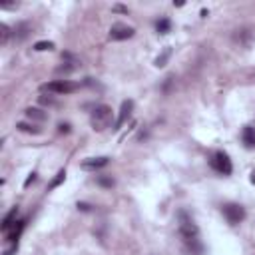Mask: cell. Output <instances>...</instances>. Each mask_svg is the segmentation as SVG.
<instances>
[{"instance_id":"2","label":"cell","mask_w":255,"mask_h":255,"mask_svg":"<svg viewBox=\"0 0 255 255\" xmlns=\"http://www.w3.org/2000/svg\"><path fill=\"white\" fill-rule=\"evenodd\" d=\"M112 122H114V112L106 104L96 106L92 110V114H90V126H92V130H96V132L108 130V128L112 126Z\"/></svg>"},{"instance_id":"27","label":"cell","mask_w":255,"mask_h":255,"mask_svg":"<svg viewBox=\"0 0 255 255\" xmlns=\"http://www.w3.org/2000/svg\"><path fill=\"white\" fill-rule=\"evenodd\" d=\"M249 180H251V184H253V186H255V170H253V172H251V178H249Z\"/></svg>"},{"instance_id":"21","label":"cell","mask_w":255,"mask_h":255,"mask_svg":"<svg viewBox=\"0 0 255 255\" xmlns=\"http://www.w3.org/2000/svg\"><path fill=\"white\" fill-rule=\"evenodd\" d=\"M70 130H72V126L66 122V124H58V132L60 134H70Z\"/></svg>"},{"instance_id":"1","label":"cell","mask_w":255,"mask_h":255,"mask_svg":"<svg viewBox=\"0 0 255 255\" xmlns=\"http://www.w3.org/2000/svg\"><path fill=\"white\" fill-rule=\"evenodd\" d=\"M178 219H180V237H182L186 249L191 255H203V243L199 239V227L195 225V221L186 211H180Z\"/></svg>"},{"instance_id":"10","label":"cell","mask_w":255,"mask_h":255,"mask_svg":"<svg viewBox=\"0 0 255 255\" xmlns=\"http://www.w3.org/2000/svg\"><path fill=\"white\" fill-rule=\"evenodd\" d=\"M241 140H243L245 148H255V128H253V126H245V128H243Z\"/></svg>"},{"instance_id":"12","label":"cell","mask_w":255,"mask_h":255,"mask_svg":"<svg viewBox=\"0 0 255 255\" xmlns=\"http://www.w3.org/2000/svg\"><path fill=\"white\" fill-rule=\"evenodd\" d=\"M170 56H172V48H170V46H166V48H164V52H162V54L156 58V62H154V64H156L158 68H164V66L168 64Z\"/></svg>"},{"instance_id":"14","label":"cell","mask_w":255,"mask_h":255,"mask_svg":"<svg viewBox=\"0 0 255 255\" xmlns=\"http://www.w3.org/2000/svg\"><path fill=\"white\" fill-rule=\"evenodd\" d=\"M28 34H30V26H28L26 22H22V24H18V26L14 28V36H16V40H24Z\"/></svg>"},{"instance_id":"17","label":"cell","mask_w":255,"mask_h":255,"mask_svg":"<svg viewBox=\"0 0 255 255\" xmlns=\"http://www.w3.org/2000/svg\"><path fill=\"white\" fill-rule=\"evenodd\" d=\"M10 34H14V32H10L8 24H0V42L6 44V42H8V38H10Z\"/></svg>"},{"instance_id":"8","label":"cell","mask_w":255,"mask_h":255,"mask_svg":"<svg viewBox=\"0 0 255 255\" xmlns=\"http://www.w3.org/2000/svg\"><path fill=\"white\" fill-rule=\"evenodd\" d=\"M110 164V158L108 156H100V158H86L82 162V170H100L104 166Z\"/></svg>"},{"instance_id":"4","label":"cell","mask_w":255,"mask_h":255,"mask_svg":"<svg viewBox=\"0 0 255 255\" xmlns=\"http://www.w3.org/2000/svg\"><path fill=\"white\" fill-rule=\"evenodd\" d=\"M209 166H211L217 174H221V176H229V174L233 172V164H231V160H229V156H227L225 152H215V154H211Z\"/></svg>"},{"instance_id":"20","label":"cell","mask_w":255,"mask_h":255,"mask_svg":"<svg viewBox=\"0 0 255 255\" xmlns=\"http://www.w3.org/2000/svg\"><path fill=\"white\" fill-rule=\"evenodd\" d=\"M96 184H98V186H102V188H112V186H114V180H112L110 176H98Z\"/></svg>"},{"instance_id":"25","label":"cell","mask_w":255,"mask_h":255,"mask_svg":"<svg viewBox=\"0 0 255 255\" xmlns=\"http://www.w3.org/2000/svg\"><path fill=\"white\" fill-rule=\"evenodd\" d=\"M78 209H82V211H90V209H92V205H88V203H78Z\"/></svg>"},{"instance_id":"22","label":"cell","mask_w":255,"mask_h":255,"mask_svg":"<svg viewBox=\"0 0 255 255\" xmlns=\"http://www.w3.org/2000/svg\"><path fill=\"white\" fill-rule=\"evenodd\" d=\"M16 251H18V243H14V245H12V247H8V249H6V251H4V255H14V253H16Z\"/></svg>"},{"instance_id":"7","label":"cell","mask_w":255,"mask_h":255,"mask_svg":"<svg viewBox=\"0 0 255 255\" xmlns=\"http://www.w3.org/2000/svg\"><path fill=\"white\" fill-rule=\"evenodd\" d=\"M132 112H134V102H132V100H126V102H122L120 116H118V120H116V124H114L116 130H120V128H122V126H124L128 120H130Z\"/></svg>"},{"instance_id":"9","label":"cell","mask_w":255,"mask_h":255,"mask_svg":"<svg viewBox=\"0 0 255 255\" xmlns=\"http://www.w3.org/2000/svg\"><path fill=\"white\" fill-rule=\"evenodd\" d=\"M24 225H26V221L24 219H16L14 223H12V227L4 233V237H6V241H12V243H18V237H20V233H22V229H24Z\"/></svg>"},{"instance_id":"24","label":"cell","mask_w":255,"mask_h":255,"mask_svg":"<svg viewBox=\"0 0 255 255\" xmlns=\"http://www.w3.org/2000/svg\"><path fill=\"white\" fill-rule=\"evenodd\" d=\"M40 102H42V104H54V100H52L50 96H48V98H46V96H40Z\"/></svg>"},{"instance_id":"11","label":"cell","mask_w":255,"mask_h":255,"mask_svg":"<svg viewBox=\"0 0 255 255\" xmlns=\"http://www.w3.org/2000/svg\"><path fill=\"white\" fill-rule=\"evenodd\" d=\"M16 213H18V209L14 207L10 213H6V215H4V219H2V225H0V231H2V235H4V233H6V231L12 227V223L16 221Z\"/></svg>"},{"instance_id":"6","label":"cell","mask_w":255,"mask_h":255,"mask_svg":"<svg viewBox=\"0 0 255 255\" xmlns=\"http://www.w3.org/2000/svg\"><path fill=\"white\" fill-rule=\"evenodd\" d=\"M134 28L132 26H128V24H124V22H116V24H112V28H110V40H114V42H120V40H128V38H132L134 36Z\"/></svg>"},{"instance_id":"15","label":"cell","mask_w":255,"mask_h":255,"mask_svg":"<svg viewBox=\"0 0 255 255\" xmlns=\"http://www.w3.org/2000/svg\"><path fill=\"white\" fill-rule=\"evenodd\" d=\"M156 30H158V34H168V32L172 30V22H170V18H162V20H158V22H156Z\"/></svg>"},{"instance_id":"19","label":"cell","mask_w":255,"mask_h":255,"mask_svg":"<svg viewBox=\"0 0 255 255\" xmlns=\"http://www.w3.org/2000/svg\"><path fill=\"white\" fill-rule=\"evenodd\" d=\"M34 50L36 52H46V50H54V42H36L34 44Z\"/></svg>"},{"instance_id":"18","label":"cell","mask_w":255,"mask_h":255,"mask_svg":"<svg viewBox=\"0 0 255 255\" xmlns=\"http://www.w3.org/2000/svg\"><path fill=\"white\" fill-rule=\"evenodd\" d=\"M64 180H66V170H60V172L56 174V178L50 182V186H48V188H50V190H54V188H58V186H60Z\"/></svg>"},{"instance_id":"16","label":"cell","mask_w":255,"mask_h":255,"mask_svg":"<svg viewBox=\"0 0 255 255\" xmlns=\"http://www.w3.org/2000/svg\"><path fill=\"white\" fill-rule=\"evenodd\" d=\"M16 128H18L20 132H26V134H40V132H42L40 128L30 126V124H24V122H18V124H16Z\"/></svg>"},{"instance_id":"5","label":"cell","mask_w":255,"mask_h":255,"mask_svg":"<svg viewBox=\"0 0 255 255\" xmlns=\"http://www.w3.org/2000/svg\"><path fill=\"white\" fill-rule=\"evenodd\" d=\"M221 213L227 219V223H231V225H239L245 219V209L239 203H225L221 207Z\"/></svg>"},{"instance_id":"13","label":"cell","mask_w":255,"mask_h":255,"mask_svg":"<svg viewBox=\"0 0 255 255\" xmlns=\"http://www.w3.org/2000/svg\"><path fill=\"white\" fill-rule=\"evenodd\" d=\"M26 116H28L30 120H38V122H44V120L48 118V114L42 112V110H38V108H28V110H26Z\"/></svg>"},{"instance_id":"23","label":"cell","mask_w":255,"mask_h":255,"mask_svg":"<svg viewBox=\"0 0 255 255\" xmlns=\"http://www.w3.org/2000/svg\"><path fill=\"white\" fill-rule=\"evenodd\" d=\"M34 182H36V174H30V178L24 182V188H28V186H30V184H34Z\"/></svg>"},{"instance_id":"26","label":"cell","mask_w":255,"mask_h":255,"mask_svg":"<svg viewBox=\"0 0 255 255\" xmlns=\"http://www.w3.org/2000/svg\"><path fill=\"white\" fill-rule=\"evenodd\" d=\"M114 10H116V12H128V8H126V6H122V4H116V6H114Z\"/></svg>"},{"instance_id":"3","label":"cell","mask_w":255,"mask_h":255,"mask_svg":"<svg viewBox=\"0 0 255 255\" xmlns=\"http://www.w3.org/2000/svg\"><path fill=\"white\" fill-rule=\"evenodd\" d=\"M78 90H80V84L70 82V80H54V82H46L40 86V92H48V94H56V96L74 94Z\"/></svg>"}]
</instances>
